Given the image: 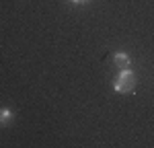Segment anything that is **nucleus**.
<instances>
[{
    "instance_id": "20e7f679",
    "label": "nucleus",
    "mask_w": 154,
    "mask_h": 148,
    "mask_svg": "<svg viewBox=\"0 0 154 148\" xmlns=\"http://www.w3.org/2000/svg\"><path fill=\"white\" fill-rule=\"evenodd\" d=\"M70 2H74V4H82V2H88V0H70Z\"/></svg>"
},
{
    "instance_id": "7ed1b4c3",
    "label": "nucleus",
    "mask_w": 154,
    "mask_h": 148,
    "mask_svg": "<svg viewBox=\"0 0 154 148\" xmlns=\"http://www.w3.org/2000/svg\"><path fill=\"white\" fill-rule=\"evenodd\" d=\"M14 119V111L8 107H0V128H6Z\"/></svg>"
},
{
    "instance_id": "f03ea898",
    "label": "nucleus",
    "mask_w": 154,
    "mask_h": 148,
    "mask_svg": "<svg viewBox=\"0 0 154 148\" xmlns=\"http://www.w3.org/2000/svg\"><path fill=\"white\" fill-rule=\"evenodd\" d=\"M113 64L123 70V68H130L131 60H130V56H128L125 51H115V54H113Z\"/></svg>"
},
{
    "instance_id": "f257e3e1",
    "label": "nucleus",
    "mask_w": 154,
    "mask_h": 148,
    "mask_svg": "<svg viewBox=\"0 0 154 148\" xmlns=\"http://www.w3.org/2000/svg\"><path fill=\"white\" fill-rule=\"evenodd\" d=\"M136 86V74L131 72L130 68H123L119 76L113 80V91L115 93H131Z\"/></svg>"
}]
</instances>
